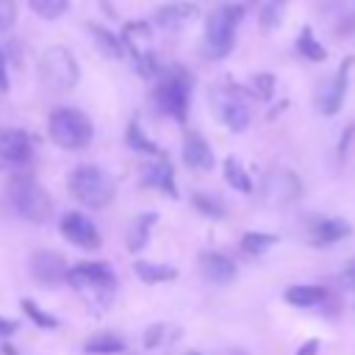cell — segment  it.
<instances>
[{"instance_id":"83f0119b","label":"cell","mask_w":355,"mask_h":355,"mask_svg":"<svg viewBox=\"0 0 355 355\" xmlns=\"http://www.w3.org/2000/svg\"><path fill=\"white\" fill-rule=\"evenodd\" d=\"M286 11H288V0H266L263 8L258 11V25L263 31H275L283 25Z\"/></svg>"},{"instance_id":"f546056e","label":"cell","mask_w":355,"mask_h":355,"mask_svg":"<svg viewBox=\"0 0 355 355\" xmlns=\"http://www.w3.org/2000/svg\"><path fill=\"white\" fill-rule=\"evenodd\" d=\"M28 6L39 19H58L69 11V0H28Z\"/></svg>"},{"instance_id":"74e56055","label":"cell","mask_w":355,"mask_h":355,"mask_svg":"<svg viewBox=\"0 0 355 355\" xmlns=\"http://www.w3.org/2000/svg\"><path fill=\"white\" fill-rule=\"evenodd\" d=\"M0 92H8V61L3 55V47H0Z\"/></svg>"},{"instance_id":"7bdbcfd3","label":"cell","mask_w":355,"mask_h":355,"mask_svg":"<svg viewBox=\"0 0 355 355\" xmlns=\"http://www.w3.org/2000/svg\"><path fill=\"white\" fill-rule=\"evenodd\" d=\"M233 355H244V352H233Z\"/></svg>"},{"instance_id":"52a82bcc","label":"cell","mask_w":355,"mask_h":355,"mask_svg":"<svg viewBox=\"0 0 355 355\" xmlns=\"http://www.w3.org/2000/svg\"><path fill=\"white\" fill-rule=\"evenodd\" d=\"M252 92L250 89H241L236 83H222V86H214L211 92V103H214V111L216 116L222 119V125L233 133H244L252 122V114H250V105H247V97Z\"/></svg>"},{"instance_id":"ffe728a7","label":"cell","mask_w":355,"mask_h":355,"mask_svg":"<svg viewBox=\"0 0 355 355\" xmlns=\"http://www.w3.org/2000/svg\"><path fill=\"white\" fill-rule=\"evenodd\" d=\"M86 31H89V36H92L94 47H97V50H100L105 58H111V61H119V58L125 55L122 39H119L114 31H108L105 25H100V22H89V25H86Z\"/></svg>"},{"instance_id":"6da1fadb","label":"cell","mask_w":355,"mask_h":355,"mask_svg":"<svg viewBox=\"0 0 355 355\" xmlns=\"http://www.w3.org/2000/svg\"><path fill=\"white\" fill-rule=\"evenodd\" d=\"M244 19V8L239 3H222L214 8L205 19V39H202V53L205 58H225L236 47V28Z\"/></svg>"},{"instance_id":"30bf717a","label":"cell","mask_w":355,"mask_h":355,"mask_svg":"<svg viewBox=\"0 0 355 355\" xmlns=\"http://www.w3.org/2000/svg\"><path fill=\"white\" fill-rule=\"evenodd\" d=\"M58 230H61V236H64L72 247L86 250V252H94V250H100V244H103V236H100L97 225H94L86 214H80V211H67V214L58 219Z\"/></svg>"},{"instance_id":"4316f807","label":"cell","mask_w":355,"mask_h":355,"mask_svg":"<svg viewBox=\"0 0 355 355\" xmlns=\"http://www.w3.org/2000/svg\"><path fill=\"white\" fill-rule=\"evenodd\" d=\"M275 244H277V233H261V230H250L239 241V247H241L244 255H263Z\"/></svg>"},{"instance_id":"603a6c76","label":"cell","mask_w":355,"mask_h":355,"mask_svg":"<svg viewBox=\"0 0 355 355\" xmlns=\"http://www.w3.org/2000/svg\"><path fill=\"white\" fill-rule=\"evenodd\" d=\"M133 272L141 283L155 286V283H169L178 277V269L169 263H153V261H133Z\"/></svg>"},{"instance_id":"8992f818","label":"cell","mask_w":355,"mask_h":355,"mask_svg":"<svg viewBox=\"0 0 355 355\" xmlns=\"http://www.w3.org/2000/svg\"><path fill=\"white\" fill-rule=\"evenodd\" d=\"M39 78L50 92H72L80 80V67L69 47L53 44L39 55Z\"/></svg>"},{"instance_id":"7a4b0ae2","label":"cell","mask_w":355,"mask_h":355,"mask_svg":"<svg viewBox=\"0 0 355 355\" xmlns=\"http://www.w3.org/2000/svg\"><path fill=\"white\" fill-rule=\"evenodd\" d=\"M8 202L14 205V211L33 222V225H42L53 216V200L47 194V189L28 172H17L11 180H8Z\"/></svg>"},{"instance_id":"e575fe53","label":"cell","mask_w":355,"mask_h":355,"mask_svg":"<svg viewBox=\"0 0 355 355\" xmlns=\"http://www.w3.org/2000/svg\"><path fill=\"white\" fill-rule=\"evenodd\" d=\"M338 283H341V288L355 291V258L344 263V269H341V275H338Z\"/></svg>"},{"instance_id":"836d02e7","label":"cell","mask_w":355,"mask_h":355,"mask_svg":"<svg viewBox=\"0 0 355 355\" xmlns=\"http://www.w3.org/2000/svg\"><path fill=\"white\" fill-rule=\"evenodd\" d=\"M164 336H166V324H164V322H155V324H150V327L144 330V336H141V344H144V349H155L158 344H164Z\"/></svg>"},{"instance_id":"ac0fdd59","label":"cell","mask_w":355,"mask_h":355,"mask_svg":"<svg viewBox=\"0 0 355 355\" xmlns=\"http://www.w3.org/2000/svg\"><path fill=\"white\" fill-rule=\"evenodd\" d=\"M183 164L197 172H208L214 166V150L200 133H189L183 139Z\"/></svg>"},{"instance_id":"ab89813d","label":"cell","mask_w":355,"mask_h":355,"mask_svg":"<svg viewBox=\"0 0 355 355\" xmlns=\"http://www.w3.org/2000/svg\"><path fill=\"white\" fill-rule=\"evenodd\" d=\"M14 330H17V322H11V319L0 316V336H11Z\"/></svg>"},{"instance_id":"44dd1931","label":"cell","mask_w":355,"mask_h":355,"mask_svg":"<svg viewBox=\"0 0 355 355\" xmlns=\"http://www.w3.org/2000/svg\"><path fill=\"white\" fill-rule=\"evenodd\" d=\"M155 222H158V214H153V211L139 214V216L130 222L128 233H125V247H128L130 252H141V250L147 247V241H150V230H153Z\"/></svg>"},{"instance_id":"2e32d148","label":"cell","mask_w":355,"mask_h":355,"mask_svg":"<svg viewBox=\"0 0 355 355\" xmlns=\"http://www.w3.org/2000/svg\"><path fill=\"white\" fill-rule=\"evenodd\" d=\"M349 233H352V225L341 216H322V219H313L308 227V239L313 247H327V244L344 241Z\"/></svg>"},{"instance_id":"d6986e66","label":"cell","mask_w":355,"mask_h":355,"mask_svg":"<svg viewBox=\"0 0 355 355\" xmlns=\"http://www.w3.org/2000/svg\"><path fill=\"white\" fill-rule=\"evenodd\" d=\"M283 300L291 308H316V305H324L330 300V291L319 283H297V286H288L283 291Z\"/></svg>"},{"instance_id":"9a60e30c","label":"cell","mask_w":355,"mask_h":355,"mask_svg":"<svg viewBox=\"0 0 355 355\" xmlns=\"http://www.w3.org/2000/svg\"><path fill=\"white\" fill-rule=\"evenodd\" d=\"M200 14L197 3H189V0H172V3H161L153 14V22L161 28V31H180L186 22H191L194 17Z\"/></svg>"},{"instance_id":"277c9868","label":"cell","mask_w":355,"mask_h":355,"mask_svg":"<svg viewBox=\"0 0 355 355\" xmlns=\"http://www.w3.org/2000/svg\"><path fill=\"white\" fill-rule=\"evenodd\" d=\"M189 97H191V75L183 67L161 69L158 83L153 89V100H155L158 111L183 125L186 122V111H189Z\"/></svg>"},{"instance_id":"7c38bea8","label":"cell","mask_w":355,"mask_h":355,"mask_svg":"<svg viewBox=\"0 0 355 355\" xmlns=\"http://www.w3.org/2000/svg\"><path fill=\"white\" fill-rule=\"evenodd\" d=\"M352 64H355V58L347 55V58L338 64L336 75H333L327 83L319 86V92H316V105H319L322 114L333 116V114L341 111L344 97H347V86H349V69H352Z\"/></svg>"},{"instance_id":"60d3db41","label":"cell","mask_w":355,"mask_h":355,"mask_svg":"<svg viewBox=\"0 0 355 355\" xmlns=\"http://www.w3.org/2000/svg\"><path fill=\"white\" fill-rule=\"evenodd\" d=\"M3 352H6V355H17V349H14V347H8V344H3Z\"/></svg>"},{"instance_id":"1f68e13d","label":"cell","mask_w":355,"mask_h":355,"mask_svg":"<svg viewBox=\"0 0 355 355\" xmlns=\"http://www.w3.org/2000/svg\"><path fill=\"white\" fill-rule=\"evenodd\" d=\"M275 75L272 72H258V75H252V80H250V92L258 97V100H263V103H269L272 100V94H275Z\"/></svg>"},{"instance_id":"f35d334b","label":"cell","mask_w":355,"mask_h":355,"mask_svg":"<svg viewBox=\"0 0 355 355\" xmlns=\"http://www.w3.org/2000/svg\"><path fill=\"white\" fill-rule=\"evenodd\" d=\"M352 133H355V128H349L344 136H341V141H338V155H347V150H349V139H352Z\"/></svg>"},{"instance_id":"d4e9b609","label":"cell","mask_w":355,"mask_h":355,"mask_svg":"<svg viewBox=\"0 0 355 355\" xmlns=\"http://www.w3.org/2000/svg\"><path fill=\"white\" fill-rule=\"evenodd\" d=\"M222 172H225V183L233 186L236 191H241V194H252L255 191V186H252V180H250V175H247V169L241 166L239 158L227 155L225 164H222Z\"/></svg>"},{"instance_id":"e0dca14e","label":"cell","mask_w":355,"mask_h":355,"mask_svg":"<svg viewBox=\"0 0 355 355\" xmlns=\"http://www.w3.org/2000/svg\"><path fill=\"white\" fill-rule=\"evenodd\" d=\"M141 183H144V186H155L158 191L169 194L172 200L180 197L178 180H175V166L169 164V155H166V158H158L155 164H150V166L141 172Z\"/></svg>"},{"instance_id":"d590c367","label":"cell","mask_w":355,"mask_h":355,"mask_svg":"<svg viewBox=\"0 0 355 355\" xmlns=\"http://www.w3.org/2000/svg\"><path fill=\"white\" fill-rule=\"evenodd\" d=\"M336 33H338V36H352V33H355V14H347V11H344L341 22L336 25Z\"/></svg>"},{"instance_id":"f1b7e54d","label":"cell","mask_w":355,"mask_h":355,"mask_svg":"<svg viewBox=\"0 0 355 355\" xmlns=\"http://www.w3.org/2000/svg\"><path fill=\"white\" fill-rule=\"evenodd\" d=\"M19 308H22V313H25V316H28V319H31L36 327H44V330H55V327L61 324V322H58L53 313L42 311V308H39L33 300H28V297H22V300H19Z\"/></svg>"},{"instance_id":"8fae6325","label":"cell","mask_w":355,"mask_h":355,"mask_svg":"<svg viewBox=\"0 0 355 355\" xmlns=\"http://www.w3.org/2000/svg\"><path fill=\"white\" fill-rule=\"evenodd\" d=\"M28 269H31L33 280L39 286H44V288H55V286L67 283V272H69L64 255L61 252H53V250H36V252H31Z\"/></svg>"},{"instance_id":"7402d4cb","label":"cell","mask_w":355,"mask_h":355,"mask_svg":"<svg viewBox=\"0 0 355 355\" xmlns=\"http://www.w3.org/2000/svg\"><path fill=\"white\" fill-rule=\"evenodd\" d=\"M125 144L130 147V150H136V153H141V155H153V158H166V153L141 130V125H139V119H130L128 122V130H125Z\"/></svg>"},{"instance_id":"5bb4252c","label":"cell","mask_w":355,"mask_h":355,"mask_svg":"<svg viewBox=\"0 0 355 355\" xmlns=\"http://www.w3.org/2000/svg\"><path fill=\"white\" fill-rule=\"evenodd\" d=\"M197 266H200V275H202L208 283H214V286H227V283H233L236 275H239V266H236L227 255L214 252V250L200 252Z\"/></svg>"},{"instance_id":"ba28073f","label":"cell","mask_w":355,"mask_h":355,"mask_svg":"<svg viewBox=\"0 0 355 355\" xmlns=\"http://www.w3.org/2000/svg\"><path fill=\"white\" fill-rule=\"evenodd\" d=\"M302 194V180L288 166H272L258 180V200L266 208H283L291 205Z\"/></svg>"},{"instance_id":"b9f144b4","label":"cell","mask_w":355,"mask_h":355,"mask_svg":"<svg viewBox=\"0 0 355 355\" xmlns=\"http://www.w3.org/2000/svg\"><path fill=\"white\" fill-rule=\"evenodd\" d=\"M186 355H202V352H186Z\"/></svg>"},{"instance_id":"8d00e7d4","label":"cell","mask_w":355,"mask_h":355,"mask_svg":"<svg viewBox=\"0 0 355 355\" xmlns=\"http://www.w3.org/2000/svg\"><path fill=\"white\" fill-rule=\"evenodd\" d=\"M294 355H319V338H308L305 344H300Z\"/></svg>"},{"instance_id":"d6a6232c","label":"cell","mask_w":355,"mask_h":355,"mask_svg":"<svg viewBox=\"0 0 355 355\" xmlns=\"http://www.w3.org/2000/svg\"><path fill=\"white\" fill-rule=\"evenodd\" d=\"M17 0H0V33L11 31L17 25Z\"/></svg>"},{"instance_id":"3957f363","label":"cell","mask_w":355,"mask_h":355,"mask_svg":"<svg viewBox=\"0 0 355 355\" xmlns=\"http://www.w3.org/2000/svg\"><path fill=\"white\" fill-rule=\"evenodd\" d=\"M67 189H69V194H72L80 205H86V208H105V205L114 200V191H116L114 178H111L105 169L94 166V164H80V166H75V169L67 175Z\"/></svg>"},{"instance_id":"4fadbf2b","label":"cell","mask_w":355,"mask_h":355,"mask_svg":"<svg viewBox=\"0 0 355 355\" xmlns=\"http://www.w3.org/2000/svg\"><path fill=\"white\" fill-rule=\"evenodd\" d=\"M0 158L14 166H28L33 158V139L22 128H0Z\"/></svg>"},{"instance_id":"4dcf8cb0","label":"cell","mask_w":355,"mask_h":355,"mask_svg":"<svg viewBox=\"0 0 355 355\" xmlns=\"http://www.w3.org/2000/svg\"><path fill=\"white\" fill-rule=\"evenodd\" d=\"M191 205H194L202 216H208V219H225V205H222L219 197H211V194L197 191V194H191Z\"/></svg>"},{"instance_id":"cb8c5ba5","label":"cell","mask_w":355,"mask_h":355,"mask_svg":"<svg viewBox=\"0 0 355 355\" xmlns=\"http://www.w3.org/2000/svg\"><path fill=\"white\" fill-rule=\"evenodd\" d=\"M294 47H297V53H300L302 58H308V61H313V64H322V61L327 58V50H324V44H322V42H316V36H313V28H311V25H302V31H300V36H297Z\"/></svg>"},{"instance_id":"484cf974","label":"cell","mask_w":355,"mask_h":355,"mask_svg":"<svg viewBox=\"0 0 355 355\" xmlns=\"http://www.w3.org/2000/svg\"><path fill=\"white\" fill-rule=\"evenodd\" d=\"M83 352H89V355H119V352H125V338H119L114 333H100V336L86 338Z\"/></svg>"},{"instance_id":"9c48e42d","label":"cell","mask_w":355,"mask_h":355,"mask_svg":"<svg viewBox=\"0 0 355 355\" xmlns=\"http://www.w3.org/2000/svg\"><path fill=\"white\" fill-rule=\"evenodd\" d=\"M67 283H69L72 288H78V291L92 288V291H97V294L103 297L105 291H108V294L114 291L116 277H114V269H111L108 263H103V261H80V263L69 266Z\"/></svg>"},{"instance_id":"5b68a950","label":"cell","mask_w":355,"mask_h":355,"mask_svg":"<svg viewBox=\"0 0 355 355\" xmlns=\"http://www.w3.org/2000/svg\"><path fill=\"white\" fill-rule=\"evenodd\" d=\"M47 133L61 150H83L94 139V125L92 119L72 105H61L50 111L47 116Z\"/></svg>"}]
</instances>
